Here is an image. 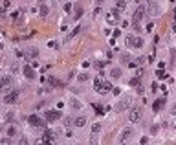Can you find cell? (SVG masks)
Returning <instances> with one entry per match:
<instances>
[{"mask_svg":"<svg viewBox=\"0 0 176 145\" xmlns=\"http://www.w3.org/2000/svg\"><path fill=\"white\" fill-rule=\"evenodd\" d=\"M130 105H132V99H130V97H123L121 101H118V103L114 105V112L121 114L123 110H127V108H130Z\"/></svg>","mask_w":176,"mask_h":145,"instance_id":"6da1fadb","label":"cell"},{"mask_svg":"<svg viewBox=\"0 0 176 145\" xmlns=\"http://www.w3.org/2000/svg\"><path fill=\"white\" fill-rule=\"evenodd\" d=\"M145 13H147V7L145 6H139L138 9L134 11V17H132V24H139L145 18Z\"/></svg>","mask_w":176,"mask_h":145,"instance_id":"7a4b0ae2","label":"cell"},{"mask_svg":"<svg viewBox=\"0 0 176 145\" xmlns=\"http://www.w3.org/2000/svg\"><path fill=\"white\" fill-rule=\"evenodd\" d=\"M139 119H141V108H132V110H130V114H128V121L130 123H138Z\"/></svg>","mask_w":176,"mask_h":145,"instance_id":"3957f363","label":"cell"},{"mask_svg":"<svg viewBox=\"0 0 176 145\" xmlns=\"http://www.w3.org/2000/svg\"><path fill=\"white\" fill-rule=\"evenodd\" d=\"M59 118H63V116H61V112H59V110H48L46 114H44V119H46L48 123H53V121H57Z\"/></svg>","mask_w":176,"mask_h":145,"instance_id":"277c9868","label":"cell"},{"mask_svg":"<svg viewBox=\"0 0 176 145\" xmlns=\"http://www.w3.org/2000/svg\"><path fill=\"white\" fill-rule=\"evenodd\" d=\"M17 99H18V90H13V92H9L6 97H4V103L6 105H13V103H17Z\"/></svg>","mask_w":176,"mask_h":145,"instance_id":"5b68a950","label":"cell"},{"mask_svg":"<svg viewBox=\"0 0 176 145\" xmlns=\"http://www.w3.org/2000/svg\"><path fill=\"white\" fill-rule=\"evenodd\" d=\"M28 121H29V125H33V127H42L44 125V121L37 116V114H31V116L28 118Z\"/></svg>","mask_w":176,"mask_h":145,"instance_id":"8992f818","label":"cell"},{"mask_svg":"<svg viewBox=\"0 0 176 145\" xmlns=\"http://www.w3.org/2000/svg\"><path fill=\"white\" fill-rule=\"evenodd\" d=\"M107 22H108V24H118V22H119V13L116 11V9L107 15Z\"/></svg>","mask_w":176,"mask_h":145,"instance_id":"52a82bcc","label":"cell"},{"mask_svg":"<svg viewBox=\"0 0 176 145\" xmlns=\"http://www.w3.org/2000/svg\"><path fill=\"white\" fill-rule=\"evenodd\" d=\"M134 136V131L132 129H125V131L121 132V136H119V143H125L128 138H132Z\"/></svg>","mask_w":176,"mask_h":145,"instance_id":"ba28073f","label":"cell"},{"mask_svg":"<svg viewBox=\"0 0 176 145\" xmlns=\"http://www.w3.org/2000/svg\"><path fill=\"white\" fill-rule=\"evenodd\" d=\"M41 142H44V143H53V142H55V134H53V131H44V136H42Z\"/></svg>","mask_w":176,"mask_h":145,"instance_id":"9c48e42d","label":"cell"},{"mask_svg":"<svg viewBox=\"0 0 176 145\" xmlns=\"http://www.w3.org/2000/svg\"><path fill=\"white\" fill-rule=\"evenodd\" d=\"M24 57L26 59H37L39 57V50L37 48H28L26 52H24Z\"/></svg>","mask_w":176,"mask_h":145,"instance_id":"30bf717a","label":"cell"},{"mask_svg":"<svg viewBox=\"0 0 176 145\" xmlns=\"http://www.w3.org/2000/svg\"><path fill=\"white\" fill-rule=\"evenodd\" d=\"M147 13H150L152 17H158V15H160V7L156 6V4H149V6H147Z\"/></svg>","mask_w":176,"mask_h":145,"instance_id":"8fae6325","label":"cell"},{"mask_svg":"<svg viewBox=\"0 0 176 145\" xmlns=\"http://www.w3.org/2000/svg\"><path fill=\"white\" fill-rule=\"evenodd\" d=\"M165 105V97H162V99H156L154 101V105H152V110L154 112H160V108H162Z\"/></svg>","mask_w":176,"mask_h":145,"instance_id":"7c38bea8","label":"cell"},{"mask_svg":"<svg viewBox=\"0 0 176 145\" xmlns=\"http://www.w3.org/2000/svg\"><path fill=\"white\" fill-rule=\"evenodd\" d=\"M125 7H127V0H116V11L118 13H121Z\"/></svg>","mask_w":176,"mask_h":145,"instance_id":"4fadbf2b","label":"cell"},{"mask_svg":"<svg viewBox=\"0 0 176 145\" xmlns=\"http://www.w3.org/2000/svg\"><path fill=\"white\" fill-rule=\"evenodd\" d=\"M79 29H81V26H75V28L72 29V31H70V33L66 35V39H64V41H66V42H68V41H72V39L75 37V35H77V33H79Z\"/></svg>","mask_w":176,"mask_h":145,"instance_id":"5bb4252c","label":"cell"},{"mask_svg":"<svg viewBox=\"0 0 176 145\" xmlns=\"http://www.w3.org/2000/svg\"><path fill=\"white\" fill-rule=\"evenodd\" d=\"M73 125H75V127H84V125H86V118H83V116L75 118L73 119Z\"/></svg>","mask_w":176,"mask_h":145,"instance_id":"9a60e30c","label":"cell"},{"mask_svg":"<svg viewBox=\"0 0 176 145\" xmlns=\"http://www.w3.org/2000/svg\"><path fill=\"white\" fill-rule=\"evenodd\" d=\"M11 81H13V79H11V76L4 77L2 81H0V90H4V88H6V86H9V84H11Z\"/></svg>","mask_w":176,"mask_h":145,"instance_id":"2e32d148","label":"cell"},{"mask_svg":"<svg viewBox=\"0 0 176 145\" xmlns=\"http://www.w3.org/2000/svg\"><path fill=\"white\" fill-rule=\"evenodd\" d=\"M112 90V84H110V81H103L101 83V94H107Z\"/></svg>","mask_w":176,"mask_h":145,"instance_id":"e0dca14e","label":"cell"},{"mask_svg":"<svg viewBox=\"0 0 176 145\" xmlns=\"http://www.w3.org/2000/svg\"><path fill=\"white\" fill-rule=\"evenodd\" d=\"M24 76H26L28 79H33V77H35L33 68H31V66H24Z\"/></svg>","mask_w":176,"mask_h":145,"instance_id":"ac0fdd59","label":"cell"},{"mask_svg":"<svg viewBox=\"0 0 176 145\" xmlns=\"http://www.w3.org/2000/svg\"><path fill=\"white\" fill-rule=\"evenodd\" d=\"M70 105H72V108H75V110H79V108L83 107V105L79 103V99H75V97H72V99H70Z\"/></svg>","mask_w":176,"mask_h":145,"instance_id":"d6986e66","label":"cell"},{"mask_svg":"<svg viewBox=\"0 0 176 145\" xmlns=\"http://www.w3.org/2000/svg\"><path fill=\"white\" fill-rule=\"evenodd\" d=\"M110 76H112V79H119L121 77V68H112Z\"/></svg>","mask_w":176,"mask_h":145,"instance_id":"ffe728a7","label":"cell"},{"mask_svg":"<svg viewBox=\"0 0 176 145\" xmlns=\"http://www.w3.org/2000/svg\"><path fill=\"white\" fill-rule=\"evenodd\" d=\"M143 44H145V42H143L141 37H134V44H132L134 48H143Z\"/></svg>","mask_w":176,"mask_h":145,"instance_id":"44dd1931","label":"cell"},{"mask_svg":"<svg viewBox=\"0 0 176 145\" xmlns=\"http://www.w3.org/2000/svg\"><path fill=\"white\" fill-rule=\"evenodd\" d=\"M48 83L52 84V86H63V83L59 81V79H55V77H50V79H48Z\"/></svg>","mask_w":176,"mask_h":145,"instance_id":"7402d4cb","label":"cell"},{"mask_svg":"<svg viewBox=\"0 0 176 145\" xmlns=\"http://www.w3.org/2000/svg\"><path fill=\"white\" fill-rule=\"evenodd\" d=\"M63 123H64V125H66V127L70 129V127H72V125H73V118H68V116H64Z\"/></svg>","mask_w":176,"mask_h":145,"instance_id":"603a6c76","label":"cell"},{"mask_svg":"<svg viewBox=\"0 0 176 145\" xmlns=\"http://www.w3.org/2000/svg\"><path fill=\"white\" fill-rule=\"evenodd\" d=\"M99 131H101V123H94L92 125V134H97Z\"/></svg>","mask_w":176,"mask_h":145,"instance_id":"cb8c5ba5","label":"cell"},{"mask_svg":"<svg viewBox=\"0 0 176 145\" xmlns=\"http://www.w3.org/2000/svg\"><path fill=\"white\" fill-rule=\"evenodd\" d=\"M132 29H134L136 33H141V31H145V29L141 28V24H132Z\"/></svg>","mask_w":176,"mask_h":145,"instance_id":"d4e9b609","label":"cell"},{"mask_svg":"<svg viewBox=\"0 0 176 145\" xmlns=\"http://www.w3.org/2000/svg\"><path fill=\"white\" fill-rule=\"evenodd\" d=\"M141 84V81H139V77H134V79H130V86H139Z\"/></svg>","mask_w":176,"mask_h":145,"instance_id":"484cf974","label":"cell"},{"mask_svg":"<svg viewBox=\"0 0 176 145\" xmlns=\"http://www.w3.org/2000/svg\"><path fill=\"white\" fill-rule=\"evenodd\" d=\"M125 42H127V46H132V44H134V37H132V35H127V37H125Z\"/></svg>","mask_w":176,"mask_h":145,"instance_id":"4316f807","label":"cell"},{"mask_svg":"<svg viewBox=\"0 0 176 145\" xmlns=\"http://www.w3.org/2000/svg\"><path fill=\"white\" fill-rule=\"evenodd\" d=\"M77 79H79V81H81V83L88 81V74H79V76H77Z\"/></svg>","mask_w":176,"mask_h":145,"instance_id":"83f0119b","label":"cell"},{"mask_svg":"<svg viewBox=\"0 0 176 145\" xmlns=\"http://www.w3.org/2000/svg\"><path fill=\"white\" fill-rule=\"evenodd\" d=\"M156 76H158L160 79H165V77H167V74H165V72H163V70H162V68H160V70H158V72H156Z\"/></svg>","mask_w":176,"mask_h":145,"instance_id":"f1b7e54d","label":"cell"},{"mask_svg":"<svg viewBox=\"0 0 176 145\" xmlns=\"http://www.w3.org/2000/svg\"><path fill=\"white\" fill-rule=\"evenodd\" d=\"M15 134H17V129H15V127H9V131H7V136H9V138H13Z\"/></svg>","mask_w":176,"mask_h":145,"instance_id":"f546056e","label":"cell"},{"mask_svg":"<svg viewBox=\"0 0 176 145\" xmlns=\"http://www.w3.org/2000/svg\"><path fill=\"white\" fill-rule=\"evenodd\" d=\"M121 61H123L125 64H128V63H130V57L127 55V53H123V55H121Z\"/></svg>","mask_w":176,"mask_h":145,"instance_id":"4dcf8cb0","label":"cell"},{"mask_svg":"<svg viewBox=\"0 0 176 145\" xmlns=\"http://www.w3.org/2000/svg\"><path fill=\"white\" fill-rule=\"evenodd\" d=\"M41 15H42V17H46V15H48V6H41Z\"/></svg>","mask_w":176,"mask_h":145,"instance_id":"1f68e13d","label":"cell"},{"mask_svg":"<svg viewBox=\"0 0 176 145\" xmlns=\"http://www.w3.org/2000/svg\"><path fill=\"white\" fill-rule=\"evenodd\" d=\"M6 119H7V121H9V123H11V121H13V119H15V114H11V112H9V114H7V116H6Z\"/></svg>","mask_w":176,"mask_h":145,"instance_id":"d6a6232c","label":"cell"},{"mask_svg":"<svg viewBox=\"0 0 176 145\" xmlns=\"http://www.w3.org/2000/svg\"><path fill=\"white\" fill-rule=\"evenodd\" d=\"M81 15H83V9H81V7H79V9H77V11H75V15H73V17H75V18H79V17H81Z\"/></svg>","mask_w":176,"mask_h":145,"instance_id":"836d02e7","label":"cell"},{"mask_svg":"<svg viewBox=\"0 0 176 145\" xmlns=\"http://www.w3.org/2000/svg\"><path fill=\"white\" fill-rule=\"evenodd\" d=\"M11 18H13V20H20V17H18V11H15V13L11 15Z\"/></svg>","mask_w":176,"mask_h":145,"instance_id":"e575fe53","label":"cell"},{"mask_svg":"<svg viewBox=\"0 0 176 145\" xmlns=\"http://www.w3.org/2000/svg\"><path fill=\"white\" fill-rule=\"evenodd\" d=\"M145 63V57H138L136 59V64H143Z\"/></svg>","mask_w":176,"mask_h":145,"instance_id":"d590c367","label":"cell"},{"mask_svg":"<svg viewBox=\"0 0 176 145\" xmlns=\"http://www.w3.org/2000/svg\"><path fill=\"white\" fill-rule=\"evenodd\" d=\"M147 142H149V138H147V136H143L141 140H139V143H141V145H145V143H147Z\"/></svg>","mask_w":176,"mask_h":145,"instance_id":"8d00e7d4","label":"cell"},{"mask_svg":"<svg viewBox=\"0 0 176 145\" xmlns=\"http://www.w3.org/2000/svg\"><path fill=\"white\" fill-rule=\"evenodd\" d=\"M152 28H154V24H152V22H149V24H147V28H145V29H147V31H150Z\"/></svg>","mask_w":176,"mask_h":145,"instance_id":"74e56055","label":"cell"},{"mask_svg":"<svg viewBox=\"0 0 176 145\" xmlns=\"http://www.w3.org/2000/svg\"><path fill=\"white\" fill-rule=\"evenodd\" d=\"M173 116H176V103H174V107H173Z\"/></svg>","mask_w":176,"mask_h":145,"instance_id":"f35d334b","label":"cell"},{"mask_svg":"<svg viewBox=\"0 0 176 145\" xmlns=\"http://www.w3.org/2000/svg\"><path fill=\"white\" fill-rule=\"evenodd\" d=\"M95 2H97V4H103V0H95Z\"/></svg>","mask_w":176,"mask_h":145,"instance_id":"ab89813d","label":"cell"},{"mask_svg":"<svg viewBox=\"0 0 176 145\" xmlns=\"http://www.w3.org/2000/svg\"><path fill=\"white\" fill-rule=\"evenodd\" d=\"M174 33H176V26H174Z\"/></svg>","mask_w":176,"mask_h":145,"instance_id":"60d3db41","label":"cell"}]
</instances>
